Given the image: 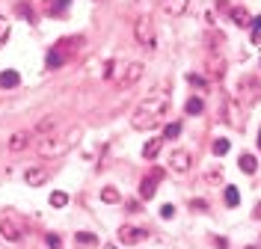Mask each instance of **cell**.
<instances>
[{
    "label": "cell",
    "mask_w": 261,
    "mask_h": 249,
    "mask_svg": "<svg viewBox=\"0 0 261 249\" xmlns=\"http://www.w3.org/2000/svg\"><path fill=\"white\" fill-rule=\"evenodd\" d=\"M77 140H81V128H77V125L68 128L65 136H54V133H48L45 140H39V154H42V157H60V154H65Z\"/></svg>",
    "instance_id": "2"
},
{
    "label": "cell",
    "mask_w": 261,
    "mask_h": 249,
    "mask_svg": "<svg viewBox=\"0 0 261 249\" xmlns=\"http://www.w3.org/2000/svg\"><path fill=\"white\" fill-rule=\"evenodd\" d=\"M65 63H68V53H65V50L60 48V45H57V48L50 50V53H48V60H45V66H48V68H63Z\"/></svg>",
    "instance_id": "12"
},
{
    "label": "cell",
    "mask_w": 261,
    "mask_h": 249,
    "mask_svg": "<svg viewBox=\"0 0 261 249\" xmlns=\"http://www.w3.org/2000/svg\"><path fill=\"white\" fill-rule=\"evenodd\" d=\"M0 234H3V240L18 243L24 237V229H21V223H18L15 216H0Z\"/></svg>",
    "instance_id": "4"
},
{
    "label": "cell",
    "mask_w": 261,
    "mask_h": 249,
    "mask_svg": "<svg viewBox=\"0 0 261 249\" xmlns=\"http://www.w3.org/2000/svg\"><path fill=\"white\" fill-rule=\"evenodd\" d=\"M223 199H226L228 208H234V205L241 202V193H238V187H226V196H223Z\"/></svg>",
    "instance_id": "21"
},
{
    "label": "cell",
    "mask_w": 261,
    "mask_h": 249,
    "mask_svg": "<svg viewBox=\"0 0 261 249\" xmlns=\"http://www.w3.org/2000/svg\"><path fill=\"white\" fill-rule=\"evenodd\" d=\"M211 151L217 154V157H223V154H228V140H214Z\"/></svg>",
    "instance_id": "24"
},
{
    "label": "cell",
    "mask_w": 261,
    "mask_h": 249,
    "mask_svg": "<svg viewBox=\"0 0 261 249\" xmlns=\"http://www.w3.org/2000/svg\"><path fill=\"white\" fill-rule=\"evenodd\" d=\"M146 237H148L146 229H134V226H122L119 229V243H125V246H134V243H140Z\"/></svg>",
    "instance_id": "6"
},
{
    "label": "cell",
    "mask_w": 261,
    "mask_h": 249,
    "mask_svg": "<svg viewBox=\"0 0 261 249\" xmlns=\"http://www.w3.org/2000/svg\"><path fill=\"white\" fill-rule=\"evenodd\" d=\"M166 113H169V92L154 89V92H148V98H143L137 104V110H134V116H130V128H137V131L158 128Z\"/></svg>",
    "instance_id": "1"
},
{
    "label": "cell",
    "mask_w": 261,
    "mask_h": 249,
    "mask_svg": "<svg viewBox=\"0 0 261 249\" xmlns=\"http://www.w3.org/2000/svg\"><path fill=\"white\" fill-rule=\"evenodd\" d=\"M161 146H163V140H148L146 146H143V157H158V151H161Z\"/></svg>",
    "instance_id": "17"
},
{
    "label": "cell",
    "mask_w": 261,
    "mask_h": 249,
    "mask_svg": "<svg viewBox=\"0 0 261 249\" xmlns=\"http://www.w3.org/2000/svg\"><path fill=\"white\" fill-rule=\"evenodd\" d=\"M187 80L193 83V86H199V89H205L208 83H205V77H199V74H187Z\"/></svg>",
    "instance_id": "31"
},
{
    "label": "cell",
    "mask_w": 261,
    "mask_h": 249,
    "mask_svg": "<svg viewBox=\"0 0 261 249\" xmlns=\"http://www.w3.org/2000/svg\"><path fill=\"white\" fill-rule=\"evenodd\" d=\"M48 166H30L27 172H24V181L30 184V187H42V184L48 181Z\"/></svg>",
    "instance_id": "9"
},
{
    "label": "cell",
    "mask_w": 261,
    "mask_h": 249,
    "mask_svg": "<svg viewBox=\"0 0 261 249\" xmlns=\"http://www.w3.org/2000/svg\"><path fill=\"white\" fill-rule=\"evenodd\" d=\"M143 71H146V66H143V63H130V66H125L122 77H119V86H134V83L143 77Z\"/></svg>",
    "instance_id": "8"
},
{
    "label": "cell",
    "mask_w": 261,
    "mask_h": 249,
    "mask_svg": "<svg viewBox=\"0 0 261 249\" xmlns=\"http://www.w3.org/2000/svg\"><path fill=\"white\" fill-rule=\"evenodd\" d=\"M74 240H77V243H83V246H92V243H98V237H95V234H89V232H77V234H74Z\"/></svg>",
    "instance_id": "22"
},
{
    "label": "cell",
    "mask_w": 261,
    "mask_h": 249,
    "mask_svg": "<svg viewBox=\"0 0 261 249\" xmlns=\"http://www.w3.org/2000/svg\"><path fill=\"white\" fill-rule=\"evenodd\" d=\"M6 39H9V21H6V18H0V48L6 45Z\"/></svg>",
    "instance_id": "28"
},
{
    "label": "cell",
    "mask_w": 261,
    "mask_h": 249,
    "mask_svg": "<svg viewBox=\"0 0 261 249\" xmlns=\"http://www.w3.org/2000/svg\"><path fill=\"white\" fill-rule=\"evenodd\" d=\"M134 39H137L143 48H148V50L158 45V30H154L151 15H140L137 21H134Z\"/></svg>",
    "instance_id": "3"
},
{
    "label": "cell",
    "mask_w": 261,
    "mask_h": 249,
    "mask_svg": "<svg viewBox=\"0 0 261 249\" xmlns=\"http://www.w3.org/2000/svg\"><path fill=\"white\" fill-rule=\"evenodd\" d=\"M252 45H261V15L252 18Z\"/></svg>",
    "instance_id": "25"
},
{
    "label": "cell",
    "mask_w": 261,
    "mask_h": 249,
    "mask_svg": "<svg viewBox=\"0 0 261 249\" xmlns=\"http://www.w3.org/2000/svg\"><path fill=\"white\" fill-rule=\"evenodd\" d=\"M258 149H261V133H258Z\"/></svg>",
    "instance_id": "36"
},
{
    "label": "cell",
    "mask_w": 261,
    "mask_h": 249,
    "mask_svg": "<svg viewBox=\"0 0 261 249\" xmlns=\"http://www.w3.org/2000/svg\"><path fill=\"white\" fill-rule=\"evenodd\" d=\"M184 110H187L190 116H199V113L205 110V104H202V98H190V101H187V107H184Z\"/></svg>",
    "instance_id": "19"
},
{
    "label": "cell",
    "mask_w": 261,
    "mask_h": 249,
    "mask_svg": "<svg viewBox=\"0 0 261 249\" xmlns=\"http://www.w3.org/2000/svg\"><path fill=\"white\" fill-rule=\"evenodd\" d=\"M208 71H211L214 77H223V71H226V66H223V60H211V63H208Z\"/></svg>",
    "instance_id": "27"
},
{
    "label": "cell",
    "mask_w": 261,
    "mask_h": 249,
    "mask_svg": "<svg viewBox=\"0 0 261 249\" xmlns=\"http://www.w3.org/2000/svg\"><path fill=\"white\" fill-rule=\"evenodd\" d=\"M238 163H241V169H244L246 175H255V169H258V160H255L252 154H241V160H238Z\"/></svg>",
    "instance_id": "16"
},
{
    "label": "cell",
    "mask_w": 261,
    "mask_h": 249,
    "mask_svg": "<svg viewBox=\"0 0 261 249\" xmlns=\"http://www.w3.org/2000/svg\"><path fill=\"white\" fill-rule=\"evenodd\" d=\"M187 6H190V0H161V9L166 12V15H172V18L184 15Z\"/></svg>",
    "instance_id": "10"
},
{
    "label": "cell",
    "mask_w": 261,
    "mask_h": 249,
    "mask_svg": "<svg viewBox=\"0 0 261 249\" xmlns=\"http://www.w3.org/2000/svg\"><path fill=\"white\" fill-rule=\"evenodd\" d=\"M181 133V125L178 122H172V125H166V131H163V140H175Z\"/></svg>",
    "instance_id": "26"
},
{
    "label": "cell",
    "mask_w": 261,
    "mask_h": 249,
    "mask_svg": "<svg viewBox=\"0 0 261 249\" xmlns=\"http://www.w3.org/2000/svg\"><path fill=\"white\" fill-rule=\"evenodd\" d=\"M18 15H24V18H30L33 21V9L27 6V3H18Z\"/></svg>",
    "instance_id": "32"
},
{
    "label": "cell",
    "mask_w": 261,
    "mask_h": 249,
    "mask_svg": "<svg viewBox=\"0 0 261 249\" xmlns=\"http://www.w3.org/2000/svg\"><path fill=\"white\" fill-rule=\"evenodd\" d=\"M50 128H57V119H54V116L42 119V122L36 125V131H33V136H36V133H45V131H50Z\"/></svg>",
    "instance_id": "20"
},
{
    "label": "cell",
    "mask_w": 261,
    "mask_h": 249,
    "mask_svg": "<svg viewBox=\"0 0 261 249\" xmlns=\"http://www.w3.org/2000/svg\"><path fill=\"white\" fill-rule=\"evenodd\" d=\"M30 140H33V131L12 133V140H9V151H24L27 146H30Z\"/></svg>",
    "instance_id": "11"
},
{
    "label": "cell",
    "mask_w": 261,
    "mask_h": 249,
    "mask_svg": "<svg viewBox=\"0 0 261 249\" xmlns=\"http://www.w3.org/2000/svg\"><path fill=\"white\" fill-rule=\"evenodd\" d=\"M161 216H163V219H172V216H175V205H163Z\"/></svg>",
    "instance_id": "29"
},
{
    "label": "cell",
    "mask_w": 261,
    "mask_h": 249,
    "mask_svg": "<svg viewBox=\"0 0 261 249\" xmlns=\"http://www.w3.org/2000/svg\"><path fill=\"white\" fill-rule=\"evenodd\" d=\"M252 216H255V219H261V205H255V211H252Z\"/></svg>",
    "instance_id": "35"
},
{
    "label": "cell",
    "mask_w": 261,
    "mask_h": 249,
    "mask_svg": "<svg viewBox=\"0 0 261 249\" xmlns=\"http://www.w3.org/2000/svg\"><path fill=\"white\" fill-rule=\"evenodd\" d=\"M48 246H50V249H63V240H60V234H48Z\"/></svg>",
    "instance_id": "30"
},
{
    "label": "cell",
    "mask_w": 261,
    "mask_h": 249,
    "mask_svg": "<svg viewBox=\"0 0 261 249\" xmlns=\"http://www.w3.org/2000/svg\"><path fill=\"white\" fill-rule=\"evenodd\" d=\"M231 21H234L238 27H249V24H252V18H249V12H246L244 6H234V9H231Z\"/></svg>",
    "instance_id": "14"
},
{
    "label": "cell",
    "mask_w": 261,
    "mask_h": 249,
    "mask_svg": "<svg viewBox=\"0 0 261 249\" xmlns=\"http://www.w3.org/2000/svg\"><path fill=\"white\" fill-rule=\"evenodd\" d=\"M190 163H193L190 151L175 149L172 154H169V169H172V172H178V175H184V172H190Z\"/></svg>",
    "instance_id": "5"
},
{
    "label": "cell",
    "mask_w": 261,
    "mask_h": 249,
    "mask_svg": "<svg viewBox=\"0 0 261 249\" xmlns=\"http://www.w3.org/2000/svg\"><path fill=\"white\" fill-rule=\"evenodd\" d=\"M50 205L54 208H65L68 205V196H65L63 190H57V193H50Z\"/></svg>",
    "instance_id": "23"
},
{
    "label": "cell",
    "mask_w": 261,
    "mask_h": 249,
    "mask_svg": "<svg viewBox=\"0 0 261 249\" xmlns=\"http://www.w3.org/2000/svg\"><path fill=\"white\" fill-rule=\"evenodd\" d=\"M65 6H68V0H57V3L50 6V12H63Z\"/></svg>",
    "instance_id": "34"
},
{
    "label": "cell",
    "mask_w": 261,
    "mask_h": 249,
    "mask_svg": "<svg viewBox=\"0 0 261 249\" xmlns=\"http://www.w3.org/2000/svg\"><path fill=\"white\" fill-rule=\"evenodd\" d=\"M241 92H244V101L246 104H255L261 98V83L255 77H244L241 80Z\"/></svg>",
    "instance_id": "7"
},
{
    "label": "cell",
    "mask_w": 261,
    "mask_h": 249,
    "mask_svg": "<svg viewBox=\"0 0 261 249\" xmlns=\"http://www.w3.org/2000/svg\"><path fill=\"white\" fill-rule=\"evenodd\" d=\"M119 199H122V196H119V190H116V187H104V190H101V202H107V205H116Z\"/></svg>",
    "instance_id": "18"
},
{
    "label": "cell",
    "mask_w": 261,
    "mask_h": 249,
    "mask_svg": "<svg viewBox=\"0 0 261 249\" xmlns=\"http://www.w3.org/2000/svg\"><path fill=\"white\" fill-rule=\"evenodd\" d=\"M154 193H158V178L151 175V178H143L140 184V199H154Z\"/></svg>",
    "instance_id": "13"
},
{
    "label": "cell",
    "mask_w": 261,
    "mask_h": 249,
    "mask_svg": "<svg viewBox=\"0 0 261 249\" xmlns=\"http://www.w3.org/2000/svg\"><path fill=\"white\" fill-rule=\"evenodd\" d=\"M18 83H21V77H18V71H12V68L0 74V86H3V89H15Z\"/></svg>",
    "instance_id": "15"
},
{
    "label": "cell",
    "mask_w": 261,
    "mask_h": 249,
    "mask_svg": "<svg viewBox=\"0 0 261 249\" xmlns=\"http://www.w3.org/2000/svg\"><path fill=\"white\" fill-rule=\"evenodd\" d=\"M190 208H193V211H208V202L205 199H193L190 202Z\"/></svg>",
    "instance_id": "33"
}]
</instances>
